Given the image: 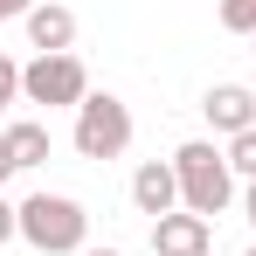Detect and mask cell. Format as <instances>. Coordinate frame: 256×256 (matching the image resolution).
Here are the masks:
<instances>
[{
  "instance_id": "cell-1",
  "label": "cell",
  "mask_w": 256,
  "mask_h": 256,
  "mask_svg": "<svg viewBox=\"0 0 256 256\" xmlns=\"http://www.w3.org/2000/svg\"><path fill=\"white\" fill-rule=\"evenodd\" d=\"M173 173H180V208L214 222V214H228L236 201V166H228V152L214 146V138H187L180 152H173Z\"/></svg>"
},
{
  "instance_id": "cell-2",
  "label": "cell",
  "mask_w": 256,
  "mask_h": 256,
  "mask_svg": "<svg viewBox=\"0 0 256 256\" xmlns=\"http://www.w3.org/2000/svg\"><path fill=\"white\" fill-rule=\"evenodd\" d=\"M21 242L42 256H84L90 242V214L70 194H28L21 201Z\"/></svg>"
},
{
  "instance_id": "cell-3",
  "label": "cell",
  "mask_w": 256,
  "mask_h": 256,
  "mask_svg": "<svg viewBox=\"0 0 256 256\" xmlns=\"http://www.w3.org/2000/svg\"><path fill=\"white\" fill-rule=\"evenodd\" d=\"M76 160H125L132 152V104L111 90H90L76 104V132H70Z\"/></svg>"
},
{
  "instance_id": "cell-4",
  "label": "cell",
  "mask_w": 256,
  "mask_h": 256,
  "mask_svg": "<svg viewBox=\"0 0 256 256\" xmlns=\"http://www.w3.org/2000/svg\"><path fill=\"white\" fill-rule=\"evenodd\" d=\"M84 97H90V70L76 62V48L21 62V104H35V111H76Z\"/></svg>"
},
{
  "instance_id": "cell-5",
  "label": "cell",
  "mask_w": 256,
  "mask_h": 256,
  "mask_svg": "<svg viewBox=\"0 0 256 256\" xmlns=\"http://www.w3.org/2000/svg\"><path fill=\"white\" fill-rule=\"evenodd\" d=\"M152 256H214V222L173 208L152 222Z\"/></svg>"
},
{
  "instance_id": "cell-6",
  "label": "cell",
  "mask_w": 256,
  "mask_h": 256,
  "mask_svg": "<svg viewBox=\"0 0 256 256\" xmlns=\"http://www.w3.org/2000/svg\"><path fill=\"white\" fill-rule=\"evenodd\" d=\"M132 208L146 214V222H160V214L180 208V173H173V160H146V166L132 173Z\"/></svg>"
},
{
  "instance_id": "cell-7",
  "label": "cell",
  "mask_w": 256,
  "mask_h": 256,
  "mask_svg": "<svg viewBox=\"0 0 256 256\" xmlns=\"http://www.w3.org/2000/svg\"><path fill=\"white\" fill-rule=\"evenodd\" d=\"M201 111H208V125L222 138H242V132H256V90L250 84H214L201 97Z\"/></svg>"
},
{
  "instance_id": "cell-8",
  "label": "cell",
  "mask_w": 256,
  "mask_h": 256,
  "mask_svg": "<svg viewBox=\"0 0 256 256\" xmlns=\"http://www.w3.org/2000/svg\"><path fill=\"white\" fill-rule=\"evenodd\" d=\"M21 28H28V48L35 56H70V42H76V14L62 0H35V14Z\"/></svg>"
},
{
  "instance_id": "cell-9",
  "label": "cell",
  "mask_w": 256,
  "mask_h": 256,
  "mask_svg": "<svg viewBox=\"0 0 256 256\" xmlns=\"http://www.w3.org/2000/svg\"><path fill=\"white\" fill-rule=\"evenodd\" d=\"M0 132H7V152H14L21 173H28V166H48V146H56V138H48L42 118H14V125H0Z\"/></svg>"
},
{
  "instance_id": "cell-10",
  "label": "cell",
  "mask_w": 256,
  "mask_h": 256,
  "mask_svg": "<svg viewBox=\"0 0 256 256\" xmlns=\"http://www.w3.org/2000/svg\"><path fill=\"white\" fill-rule=\"evenodd\" d=\"M222 28H228V35H250V42H256V0H222Z\"/></svg>"
},
{
  "instance_id": "cell-11",
  "label": "cell",
  "mask_w": 256,
  "mask_h": 256,
  "mask_svg": "<svg viewBox=\"0 0 256 256\" xmlns=\"http://www.w3.org/2000/svg\"><path fill=\"white\" fill-rule=\"evenodd\" d=\"M222 152H228V166H236V180H256V132H242V138H228Z\"/></svg>"
},
{
  "instance_id": "cell-12",
  "label": "cell",
  "mask_w": 256,
  "mask_h": 256,
  "mask_svg": "<svg viewBox=\"0 0 256 256\" xmlns=\"http://www.w3.org/2000/svg\"><path fill=\"white\" fill-rule=\"evenodd\" d=\"M14 104H21V62H14V56H0V118H7Z\"/></svg>"
},
{
  "instance_id": "cell-13",
  "label": "cell",
  "mask_w": 256,
  "mask_h": 256,
  "mask_svg": "<svg viewBox=\"0 0 256 256\" xmlns=\"http://www.w3.org/2000/svg\"><path fill=\"white\" fill-rule=\"evenodd\" d=\"M14 236H21V208H14V201H7V194H0V250H7V242H14Z\"/></svg>"
},
{
  "instance_id": "cell-14",
  "label": "cell",
  "mask_w": 256,
  "mask_h": 256,
  "mask_svg": "<svg viewBox=\"0 0 256 256\" xmlns=\"http://www.w3.org/2000/svg\"><path fill=\"white\" fill-rule=\"evenodd\" d=\"M28 14H35V0H0V28L7 21H28Z\"/></svg>"
},
{
  "instance_id": "cell-15",
  "label": "cell",
  "mask_w": 256,
  "mask_h": 256,
  "mask_svg": "<svg viewBox=\"0 0 256 256\" xmlns=\"http://www.w3.org/2000/svg\"><path fill=\"white\" fill-rule=\"evenodd\" d=\"M14 173H21V166H14V152H7V132H0V187H7Z\"/></svg>"
},
{
  "instance_id": "cell-16",
  "label": "cell",
  "mask_w": 256,
  "mask_h": 256,
  "mask_svg": "<svg viewBox=\"0 0 256 256\" xmlns=\"http://www.w3.org/2000/svg\"><path fill=\"white\" fill-rule=\"evenodd\" d=\"M242 222L256 228V180H242Z\"/></svg>"
},
{
  "instance_id": "cell-17",
  "label": "cell",
  "mask_w": 256,
  "mask_h": 256,
  "mask_svg": "<svg viewBox=\"0 0 256 256\" xmlns=\"http://www.w3.org/2000/svg\"><path fill=\"white\" fill-rule=\"evenodd\" d=\"M84 256H125V250H84Z\"/></svg>"
},
{
  "instance_id": "cell-18",
  "label": "cell",
  "mask_w": 256,
  "mask_h": 256,
  "mask_svg": "<svg viewBox=\"0 0 256 256\" xmlns=\"http://www.w3.org/2000/svg\"><path fill=\"white\" fill-rule=\"evenodd\" d=\"M242 256H256V242H250V250H242Z\"/></svg>"
},
{
  "instance_id": "cell-19",
  "label": "cell",
  "mask_w": 256,
  "mask_h": 256,
  "mask_svg": "<svg viewBox=\"0 0 256 256\" xmlns=\"http://www.w3.org/2000/svg\"><path fill=\"white\" fill-rule=\"evenodd\" d=\"M250 56H256V42H250Z\"/></svg>"
}]
</instances>
